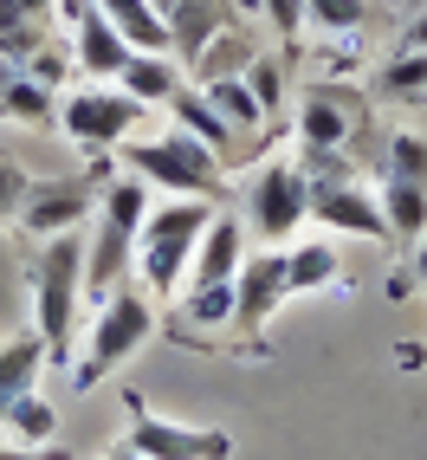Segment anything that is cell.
<instances>
[{
	"label": "cell",
	"mask_w": 427,
	"mask_h": 460,
	"mask_svg": "<svg viewBox=\"0 0 427 460\" xmlns=\"http://www.w3.org/2000/svg\"><path fill=\"white\" fill-rule=\"evenodd\" d=\"M117 163H124L130 175H143L156 195H221L227 181V163L214 156V149L201 137H188L181 124L156 130V137H130L124 149H117Z\"/></svg>",
	"instance_id": "obj_5"
},
{
	"label": "cell",
	"mask_w": 427,
	"mask_h": 460,
	"mask_svg": "<svg viewBox=\"0 0 427 460\" xmlns=\"http://www.w3.org/2000/svg\"><path fill=\"white\" fill-rule=\"evenodd\" d=\"M124 441L143 460H233V435L227 428H201V421H169L156 409H143L130 395V428Z\"/></svg>",
	"instance_id": "obj_11"
},
{
	"label": "cell",
	"mask_w": 427,
	"mask_h": 460,
	"mask_svg": "<svg viewBox=\"0 0 427 460\" xmlns=\"http://www.w3.org/2000/svg\"><path fill=\"white\" fill-rule=\"evenodd\" d=\"M26 189H33V175H26L20 163H7V156H0V227H13V221H20Z\"/></svg>",
	"instance_id": "obj_30"
},
{
	"label": "cell",
	"mask_w": 427,
	"mask_h": 460,
	"mask_svg": "<svg viewBox=\"0 0 427 460\" xmlns=\"http://www.w3.org/2000/svg\"><path fill=\"white\" fill-rule=\"evenodd\" d=\"M169 117H175V124L188 130V137H201V143H207L221 163H233L240 130H233V124H227V117L214 111V104H207V91H201V84H181V91H175V104H169Z\"/></svg>",
	"instance_id": "obj_21"
},
{
	"label": "cell",
	"mask_w": 427,
	"mask_h": 460,
	"mask_svg": "<svg viewBox=\"0 0 427 460\" xmlns=\"http://www.w3.org/2000/svg\"><path fill=\"white\" fill-rule=\"evenodd\" d=\"M156 208V189L143 175L117 169L98 195V214L84 227V298L104 305L124 279H136V234H143V214Z\"/></svg>",
	"instance_id": "obj_1"
},
{
	"label": "cell",
	"mask_w": 427,
	"mask_h": 460,
	"mask_svg": "<svg viewBox=\"0 0 427 460\" xmlns=\"http://www.w3.org/2000/svg\"><path fill=\"white\" fill-rule=\"evenodd\" d=\"M46 363H52V350H46V337H39L33 324L0 337V415H7V409L20 402L26 389H39Z\"/></svg>",
	"instance_id": "obj_16"
},
{
	"label": "cell",
	"mask_w": 427,
	"mask_h": 460,
	"mask_svg": "<svg viewBox=\"0 0 427 460\" xmlns=\"http://www.w3.org/2000/svg\"><path fill=\"white\" fill-rule=\"evenodd\" d=\"M240 78L253 84V98H259V111H266V117H279V111L292 104V78H285V58H279V52H253Z\"/></svg>",
	"instance_id": "obj_28"
},
{
	"label": "cell",
	"mask_w": 427,
	"mask_h": 460,
	"mask_svg": "<svg viewBox=\"0 0 427 460\" xmlns=\"http://www.w3.org/2000/svg\"><path fill=\"white\" fill-rule=\"evenodd\" d=\"M370 130V98L350 78H318L292 111V143L298 149H350Z\"/></svg>",
	"instance_id": "obj_9"
},
{
	"label": "cell",
	"mask_w": 427,
	"mask_h": 460,
	"mask_svg": "<svg viewBox=\"0 0 427 460\" xmlns=\"http://www.w3.org/2000/svg\"><path fill=\"white\" fill-rule=\"evenodd\" d=\"M98 460H143V454H136L130 441H117V447H110V454H98Z\"/></svg>",
	"instance_id": "obj_35"
},
{
	"label": "cell",
	"mask_w": 427,
	"mask_h": 460,
	"mask_svg": "<svg viewBox=\"0 0 427 460\" xmlns=\"http://www.w3.org/2000/svg\"><path fill=\"white\" fill-rule=\"evenodd\" d=\"M227 26H233V0H175L169 7V52L181 66H195L201 46L214 33H227Z\"/></svg>",
	"instance_id": "obj_17"
},
{
	"label": "cell",
	"mask_w": 427,
	"mask_h": 460,
	"mask_svg": "<svg viewBox=\"0 0 427 460\" xmlns=\"http://www.w3.org/2000/svg\"><path fill=\"white\" fill-rule=\"evenodd\" d=\"M149 7H162V20H169V7H175V0H149Z\"/></svg>",
	"instance_id": "obj_37"
},
{
	"label": "cell",
	"mask_w": 427,
	"mask_h": 460,
	"mask_svg": "<svg viewBox=\"0 0 427 460\" xmlns=\"http://www.w3.org/2000/svg\"><path fill=\"white\" fill-rule=\"evenodd\" d=\"M0 460H65V447H58V441H52V447H13V441H7V447H0Z\"/></svg>",
	"instance_id": "obj_34"
},
{
	"label": "cell",
	"mask_w": 427,
	"mask_h": 460,
	"mask_svg": "<svg viewBox=\"0 0 427 460\" xmlns=\"http://www.w3.org/2000/svg\"><path fill=\"white\" fill-rule=\"evenodd\" d=\"M207 221H214L207 195H162L143 214V234H136V286L169 305L188 286V266H195V247H201Z\"/></svg>",
	"instance_id": "obj_4"
},
{
	"label": "cell",
	"mask_w": 427,
	"mask_h": 460,
	"mask_svg": "<svg viewBox=\"0 0 427 460\" xmlns=\"http://www.w3.org/2000/svg\"><path fill=\"white\" fill-rule=\"evenodd\" d=\"M253 13H266V26H272L285 46L304 40V0H253Z\"/></svg>",
	"instance_id": "obj_31"
},
{
	"label": "cell",
	"mask_w": 427,
	"mask_h": 460,
	"mask_svg": "<svg viewBox=\"0 0 427 460\" xmlns=\"http://www.w3.org/2000/svg\"><path fill=\"white\" fill-rule=\"evenodd\" d=\"M395 52H427V7L402 26V40H395Z\"/></svg>",
	"instance_id": "obj_33"
},
{
	"label": "cell",
	"mask_w": 427,
	"mask_h": 460,
	"mask_svg": "<svg viewBox=\"0 0 427 460\" xmlns=\"http://www.w3.org/2000/svg\"><path fill=\"white\" fill-rule=\"evenodd\" d=\"M376 175H408V181H427V130L402 124L388 130V149H382V169Z\"/></svg>",
	"instance_id": "obj_29"
},
{
	"label": "cell",
	"mask_w": 427,
	"mask_h": 460,
	"mask_svg": "<svg viewBox=\"0 0 427 460\" xmlns=\"http://www.w3.org/2000/svg\"><path fill=\"white\" fill-rule=\"evenodd\" d=\"M117 84H124L143 111H169V104H175V91L188 84V66H181L169 46H156V52H130V66L117 72Z\"/></svg>",
	"instance_id": "obj_15"
},
{
	"label": "cell",
	"mask_w": 427,
	"mask_h": 460,
	"mask_svg": "<svg viewBox=\"0 0 427 460\" xmlns=\"http://www.w3.org/2000/svg\"><path fill=\"white\" fill-rule=\"evenodd\" d=\"M285 298H292L285 247H259V253H247V266L233 272V337H240V350H247V357L266 350V324L285 312Z\"/></svg>",
	"instance_id": "obj_10"
},
{
	"label": "cell",
	"mask_w": 427,
	"mask_h": 460,
	"mask_svg": "<svg viewBox=\"0 0 427 460\" xmlns=\"http://www.w3.org/2000/svg\"><path fill=\"white\" fill-rule=\"evenodd\" d=\"M0 435H7L13 447H52V441H58V409H52V395H46V389H26L20 402L0 415Z\"/></svg>",
	"instance_id": "obj_25"
},
{
	"label": "cell",
	"mask_w": 427,
	"mask_h": 460,
	"mask_svg": "<svg viewBox=\"0 0 427 460\" xmlns=\"http://www.w3.org/2000/svg\"><path fill=\"white\" fill-rule=\"evenodd\" d=\"M46 40H58L52 0H0V58L7 66H26Z\"/></svg>",
	"instance_id": "obj_18"
},
{
	"label": "cell",
	"mask_w": 427,
	"mask_h": 460,
	"mask_svg": "<svg viewBox=\"0 0 427 460\" xmlns=\"http://www.w3.org/2000/svg\"><path fill=\"white\" fill-rule=\"evenodd\" d=\"M402 363H427V344H402Z\"/></svg>",
	"instance_id": "obj_36"
},
{
	"label": "cell",
	"mask_w": 427,
	"mask_h": 460,
	"mask_svg": "<svg viewBox=\"0 0 427 460\" xmlns=\"http://www.w3.org/2000/svg\"><path fill=\"white\" fill-rule=\"evenodd\" d=\"M143 117L149 111L117 78H91V84H78V91L58 98V130H65V143H78L84 156H117V149L136 137Z\"/></svg>",
	"instance_id": "obj_6"
},
{
	"label": "cell",
	"mask_w": 427,
	"mask_h": 460,
	"mask_svg": "<svg viewBox=\"0 0 427 460\" xmlns=\"http://www.w3.org/2000/svg\"><path fill=\"white\" fill-rule=\"evenodd\" d=\"M156 292H143L136 279H124L104 305H91V318L78 331V350H72V389H98L110 370L124 363L156 337Z\"/></svg>",
	"instance_id": "obj_3"
},
{
	"label": "cell",
	"mask_w": 427,
	"mask_h": 460,
	"mask_svg": "<svg viewBox=\"0 0 427 460\" xmlns=\"http://www.w3.org/2000/svg\"><path fill=\"white\" fill-rule=\"evenodd\" d=\"M117 175L110 156H98L91 169L78 175H52V181H33L26 189V208H20V234H33V240H58V234H84L91 227V214H98V195H104V181Z\"/></svg>",
	"instance_id": "obj_8"
},
{
	"label": "cell",
	"mask_w": 427,
	"mask_h": 460,
	"mask_svg": "<svg viewBox=\"0 0 427 460\" xmlns=\"http://www.w3.org/2000/svg\"><path fill=\"white\" fill-rule=\"evenodd\" d=\"M201 91H207V104L214 111H221L227 117V124L240 130V137H259L266 124H272V117L259 111V98H253V84L247 78H240V72H221V78H195Z\"/></svg>",
	"instance_id": "obj_23"
},
{
	"label": "cell",
	"mask_w": 427,
	"mask_h": 460,
	"mask_svg": "<svg viewBox=\"0 0 427 460\" xmlns=\"http://www.w3.org/2000/svg\"><path fill=\"white\" fill-rule=\"evenodd\" d=\"M388 292H395V298H408V292H421V298H427V234L408 247V260H402V272L388 279Z\"/></svg>",
	"instance_id": "obj_32"
},
{
	"label": "cell",
	"mask_w": 427,
	"mask_h": 460,
	"mask_svg": "<svg viewBox=\"0 0 427 460\" xmlns=\"http://www.w3.org/2000/svg\"><path fill=\"white\" fill-rule=\"evenodd\" d=\"M370 91H376V98H388V104H421V98H427V52H395V58H382V72L370 78Z\"/></svg>",
	"instance_id": "obj_27"
},
{
	"label": "cell",
	"mask_w": 427,
	"mask_h": 460,
	"mask_svg": "<svg viewBox=\"0 0 427 460\" xmlns=\"http://www.w3.org/2000/svg\"><path fill=\"white\" fill-rule=\"evenodd\" d=\"M304 221H311V175H304L298 149L259 163V175L247 181V227L259 234V247H292Z\"/></svg>",
	"instance_id": "obj_7"
},
{
	"label": "cell",
	"mask_w": 427,
	"mask_h": 460,
	"mask_svg": "<svg viewBox=\"0 0 427 460\" xmlns=\"http://www.w3.org/2000/svg\"><path fill=\"white\" fill-rule=\"evenodd\" d=\"M181 305L169 312V337L175 344H195V350H221L227 331H233V279H214V286H181Z\"/></svg>",
	"instance_id": "obj_13"
},
{
	"label": "cell",
	"mask_w": 427,
	"mask_h": 460,
	"mask_svg": "<svg viewBox=\"0 0 427 460\" xmlns=\"http://www.w3.org/2000/svg\"><path fill=\"white\" fill-rule=\"evenodd\" d=\"M33 331L46 337L52 363H72L78 331H84V234H58V240H33Z\"/></svg>",
	"instance_id": "obj_2"
},
{
	"label": "cell",
	"mask_w": 427,
	"mask_h": 460,
	"mask_svg": "<svg viewBox=\"0 0 427 460\" xmlns=\"http://www.w3.org/2000/svg\"><path fill=\"white\" fill-rule=\"evenodd\" d=\"M285 272H292V298L298 292H330L344 286V260L330 240H292L285 247Z\"/></svg>",
	"instance_id": "obj_24"
},
{
	"label": "cell",
	"mask_w": 427,
	"mask_h": 460,
	"mask_svg": "<svg viewBox=\"0 0 427 460\" xmlns=\"http://www.w3.org/2000/svg\"><path fill=\"white\" fill-rule=\"evenodd\" d=\"M376 208L388 221V240L395 247H414L427 234V181H408V175H376Z\"/></svg>",
	"instance_id": "obj_19"
},
{
	"label": "cell",
	"mask_w": 427,
	"mask_h": 460,
	"mask_svg": "<svg viewBox=\"0 0 427 460\" xmlns=\"http://www.w3.org/2000/svg\"><path fill=\"white\" fill-rule=\"evenodd\" d=\"M370 26V0H304V33L318 46H350Z\"/></svg>",
	"instance_id": "obj_22"
},
{
	"label": "cell",
	"mask_w": 427,
	"mask_h": 460,
	"mask_svg": "<svg viewBox=\"0 0 427 460\" xmlns=\"http://www.w3.org/2000/svg\"><path fill=\"white\" fill-rule=\"evenodd\" d=\"M0 117H13L26 130H52L58 124V91L39 84L26 66H0Z\"/></svg>",
	"instance_id": "obj_20"
},
{
	"label": "cell",
	"mask_w": 427,
	"mask_h": 460,
	"mask_svg": "<svg viewBox=\"0 0 427 460\" xmlns=\"http://www.w3.org/2000/svg\"><path fill=\"white\" fill-rule=\"evenodd\" d=\"M311 221L324 234H350V240H388V221L376 208V181L370 175H337V181H311Z\"/></svg>",
	"instance_id": "obj_12"
},
{
	"label": "cell",
	"mask_w": 427,
	"mask_h": 460,
	"mask_svg": "<svg viewBox=\"0 0 427 460\" xmlns=\"http://www.w3.org/2000/svg\"><path fill=\"white\" fill-rule=\"evenodd\" d=\"M98 7H104V20H110L136 52L169 46V20H162V7H149V0H98Z\"/></svg>",
	"instance_id": "obj_26"
},
{
	"label": "cell",
	"mask_w": 427,
	"mask_h": 460,
	"mask_svg": "<svg viewBox=\"0 0 427 460\" xmlns=\"http://www.w3.org/2000/svg\"><path fill=\"white\" fill-rule=\"evenodd\" d=\"M253 253V227L240 221V214H221L214 208V221L201 234V247H195V266H188V286H214V279H233L240 266H247Z\"/></svg>",
	"instance_id": "obj_14"
}]
</instances>
